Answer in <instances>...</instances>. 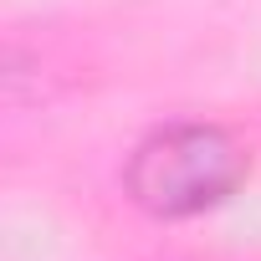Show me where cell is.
Instances as JSON below:
<instances>
[{"instance_id":"cell-1","label":"cell","mask_w":261,"mask_h":261,"mask_svg":"<svg viewBox=\"0 0 261 261\" xmlns=\"http://www.w3.org/2000/svg\"><path fill=\"white\" fill-rule=\"evenodd\" d=\"M251 159L236 134H225L220 123H164L123 164V190L139 210L154 220H190L215 205H225Z\"/></svg>"}]
</instances>
